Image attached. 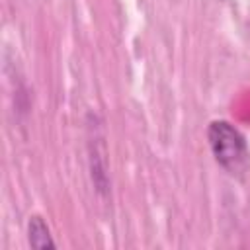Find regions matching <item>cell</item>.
I'll list each match as a JSON object with an SVG mask.
<instances>
[{"mask_svg": "<svg viewBox=\"0 0 250 250\" xmlns=\"http://www.w3.org/2000/svg\"><path fill=\"white\" fill-rule=\"evenodd\" d=\"M27 240L33 248L39 250H47V248H55V240L51 236L49 225L45 223V219L41 215H31L27 221Z\"/></svg>", "mask_w": 250, "mask_h": 250, "instance_id": "obj_3", "label": "cell"}, {"mask_svg": "<svg viewBox=\"0 0 250 250\" xmlns=\"http://www.w3.org/2000/svg\"><path fill=\"white\" fill-rule=\"evenodd\" d=\"M207 143L215 162L232 178H244L250 170V148L244 135L227 119L207 125Z\"/></svg>", "mask_w": 250, "mask_h": 250, "instance_id": "obj_1", "label": "cell"}, {"mask_svg": "<svg viewBox=\"0 0 250 250\" xmlns=\"http://www.w3.org/2000/svg\"><path fill=\"white\" fill-rule=\"evenodd\" d=\"M94 137L90 141V174H92V182L96 186V191L102 195H107L109 191V176H107V158H105V146L104 141L100 137V133H96L98 127H92Z\"/></svg>", "mask_w": 250, "mask_h": 250, "instance_id": "obj_2", "label": "cell"}]
</instances>
